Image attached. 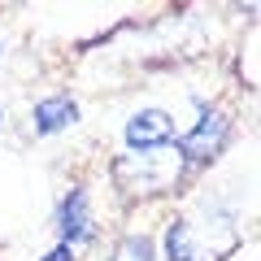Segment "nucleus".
Segmentation results:
<instances>
[{
  "label": "nucleus",
  "mask_w": 261,
  "mask_h": 261,
  "mask_svg": "<svg viewBox=\"0 0 261 261\" xmlns=\"http://www.w3.org/2000/svg\"><path fill=\"white\" fill-rule=\"evenodd\" d=\"M226 135H231V122H226V113L200 100V105H196V122H192V130L178 140V157H183V170H205L209 161L222 152Z\"/></svg>",
  "instance_id": "f257e3e1"
},
{
  "label": "nucleus",
  "mask_w": 261,
  "mask_h": 261,
  "mask_svg": "<svg viewBox=\"0 0 261 261\" xmlns=\"http://www.w3.org/2000/svg\"><path fill=\"white\" fill-rule=\"evenodd\" d=\"M53 222H57V235H61V244H65V248H74V244L96 240L92 200H87V192H83V187H70V192H65L61 200H57Z\"/></svg>",
  "instance_id": "f03ea898"
},
{
  "label": "nucleus",
  "mask_w": 261,
  "mask_h": 261,
  "mask_svg": "<svg viewBox=\"0 0 261 261\" xmlns=\"http://www.w3.org/2000/svg\"><path fill=\"white\" fill-rule=\"evenodd\" d=\"M122 144L130 152H157L166 144H174V122H170L166 109H140L122 126Z\"/></svg>",
  "instance_id": "7ed1b4c3"
},
{
  "label": "nucleus",
  "mask_w": 261,
  "mask_h": 261,
  "mask_svg": "<svg viewBox=\"0 0 261 261\" xmlns=\"http://www.w3.org/2000/svg\"><path fill=\"white\" fill-rule=\"evenodd\" d=\"M166 257L170 261H214V252L205 248V231L192 218H178L166 231Z\"/></svg>",
  "instance_id": "20e7f679"
},
{
  "label": "nucleus",
  "mask_w": 261,
  "mask_h": 261,
  "mask_svg": "<svg viewBox=\"0 0 261 261\" xmlns=\"http://www.w3.org/2000/svg\"><path fill=\"white\" fill-rule=\"evenodd\" d=\"M31 122H35L39 135H61V130H70L79 122L74 96H44V100L35 105V113H31Z\"/></svg>",
  "instance_id": "39448f33"
},
{
  "label": "nucleus",
  "mask_w": 261,
  "mask_h": 261,
  "mask_svg": "<svg viewBox=\"0 0 261 261\" xmlns=\"http://www.w3.org/2000/svg\"><path fill=\"white\" fill-rule=\"evenodd\" d=\"M109 261H157V244L148 235H126V240L113 248Z\"/></svg>",
  "instance_id": "423d86ee"
},
{
  "label": "nucleus",
  "mask_w": 261,
  "mask_h": 261,
  "mask_svg": "<svg viewBox=\"0 0 261 261\" xmlns=\"http://www.w3.org/2000/svg\"><path fill=\"white\" fill-rule=\"evenodd\" d=\"M39 261H74V248H65V244H57V248H48Z\"/></svg>",
  "instance_id": "0eeeda50"
},
{
  "label": "nucleus",
  "mask_w": 261,
  "mask_h": 261,
  "mask_svg": "<svg viewBox=\"0 0 261 261\" xmlns=\"http://www.w3.org/2000/svg\"><path fill=\"white\" fill-rule=\"evenodd\" d=\"M0 122H5V109H0Z\"/></svg>",
  "instance_id": "6e6552de"
}]
</instances>
